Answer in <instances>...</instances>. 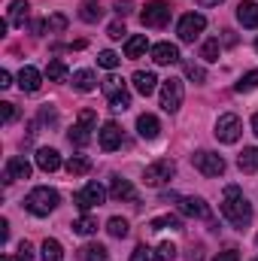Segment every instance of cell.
I'll return each mask as SVG.
<instances>
[{
	"label": "cell",
	"mask_w": 258,
	"mask_h": 261,
	"mask_svg": "<svg viewBox=\"0 0 258 261\" xmlns=\"http://www.w3.org/2000/svg\"><path fill=\"white\" fill-rule=\"evenodd\" d=\"M222 216H225L237 231H243V228L252 222V203L243 197V192H240L237 186H228V189H225V197H222Z\"/></svg>",
	"instance_id": "cell-1"
},
{
	"label": "cell",
	"mask_w": 258,
	"mask_h": 261,
	"mask_svg": "<svg viewBox=\"0 0 258 261\" xmlns=\"http://www.w3.org/2000/svg\"><path fill=\"white\" fill-rule=\"evenodd\" d=\"M58 192L55 189H49V186H37L31 195L24 197V206H28V213H34V216H49L55 206H58Z\"/></svg>",
	"instance_id": "cell-2"
},
{
	"label": "cell",
	"mask_w": 258,
	"mask_h": 261,
	"mask_svg": "<svg viewBox=\"0 0 258 261\" xmlns=\"http://www.w3.org/2000/svg\"><path fill=\"white\" fill-rule=\"evenodd\" d=\"M173 173H176V164H173L170 158H158V161H152V164L143 170V182H146L149 189H161L164 182L173 179Z\"/></svg>",
	"instance_id": "cell-3"
},
{
	"label": "cell",
	"mask_w": 258,
	"mask_h": 261,
	"mask_svg": "<svg viewBox=\"0 0 258 261\" xmlns=\"http://www.w3.org/2000/svg\"><path fill=\"white\" fill-rule=\"evenodd\" d=\"M94 122H97L94 110H82V113H79V122L70 128L67 140H70L73 146H88V143H91V130H94Z\"/></svg>",
	"instance_id": "cell-4"
},
{
	"label": "cell",
	"mask_w": 258,
	"mask_h": 261,
	"mask_svg": "<svg viewBox=\"0 0 258 261\" xmlns=\"http://www.w3.org/2000/svg\"><path fill=\"white\" fill-rule=\"evenodd\" d=\"M140 21H143V28H164V24L170 21V3H164V0H152L149 6H143Z\"/></svg>",
	"instance_id": "cell-5"
},
{
	"label": "cell",
	"mask_w": 258,
	"mask_h": 261,
	"mask_svg": "<svg viewBox=\"0 0 258 261\" xmlns=\"http://www.w3.org/2000/svg\"><path fill=\"white\" fill-rule=\"evenodd\" d=\"M203 28H207V18H203L200 12H186V15L179 18V24H176V34H179L183 43H194V40L203 34Z\"/></svg>",
	"instance_id": "cell-6"
},
{
	"label": "cell",
	"mask_w": 258,
	"mask_h": 261,
	"mask_svg": "<svg viewBox=\"0 0 258 261\" xmlns=\"http://www.w3.org/2000/svg\"><path fill=\"white\" fill-rule=\"evenodd\" d=\"M192 164L203 173V176H222V173H225V158L216 155V152H194Z\"/></svg>",
	"instance_id": "cell-7"
},
{
	"label": "cell",
	"mask_w": 258,
	"mask_h": 261,
	"mask_svg": "<svg viewBox=\"0 0 258 261\" xmlns=\"http://www.w3.org/2000/svg\"><path fill=\"white\" fill-rule=\"evenodd\" d=\"M240 134H243V125H240V119L234 113L219 116V122H216V140L219 143H237Z\"/></svg>",
	"instance_id": "cell-8"
},
{
	"label": "cell",
	"mask_w": 258,
	"mask_h": 261,
	"mask_svg": "<svg viewBox=\"0 0 258 261\" xmlns=\"http://www.w3.org/2000/svg\"><path fill=\"white\" fill-rule=\"evenodd\" d=\"M161 107L167 113H176L183 107V79H164L161 82Z\"/></svg>",
	"instance_id": "cell-9"
},
{
	"label": "cell",
	"mask_w": 258,
	"mask_h": 261,
	"mask_svg": "<svg viewBox=\"0 0 258 261\" xmlns=\"http://www.w3.org/2000/svg\"><path fill=\"white\" fill-rule=\"evenodd\" d=\"M104 197H107V192H104L97 182H88L82 192H76V195H73V203H76L82 213H88L91 206H100V203H104Z\"/></svg>",
	"instance_id": "cell-10"
},
{
	"label": "cell",
	"mask_w": 258,
	"mask_h": 261,
	"mask_svg": "<svg viewBox=\"0 0 258 261\" xmlns=\"http://www.w3.org/2000/svg\"><path fill=\"white\" fill-rule=\"evenodd\" d=\"M97 143H100V149H104V152L119 149V146H122V128H119L116 122H107L104 128L97 130Z\"/></svg>",
	"instance_id": "cell-11"
},
{
	"label": "cell",
	"mask_w": 258,
	"mask_h": 261,
	"mask_svg": "<svg viewBox=\"0 0 258 261\" xmlns=\"http://www.w3.org/2000/svg\"><path fill=\"white\" fill-rule=\"evenodd\" d=\"M3 176H6V182L28 179V176H31V164H28L21 155H12V158L6 161V167H3Z\"/></svg>",
	"instance_id": "cell-12"
},
{
	"label": "cell",
	"mask_w": 258,
	"mask_h": 261,
	"mask_svg": "<svg viewBox=\"0 0 258 261\" xmlns=\"http://www.w3.org/2000/svg\"><path fill=\"white\" fill-rule=\"evenodd\" d=\"M179 213L183 216H192V219H207L210 216V206L203 197H179Z\"/></svg>",
	"instance_id": "cell-13"
},
{
	"label": "cell",
	"mask_w": 258,
	"mask_h": 261,
	"mask_svg": "<svg viewBox=\"0 0 258 261\" xmlns=\"http://www.w3.org/2000/svg\"><path fill=\"white\" fill-rule=\"evenodd\" d=\"M152 61L161 64V67L179 64V49L173 43H158V46H152Z\"/></svg>",
	"instance_id": "cell-14"
},
{
	"label": "cell",
	"mask_w": 258,
	"mask_h": 261,
	"mask_svg": "<svg viewBox=\"0 0 258 261\" xmlns=\"http://www.w3.org/2000/svg\"><path fill=\"white\" fill-rule=\"evenodd\" d=\"M40 85H43V76H40L37 67H21V70H18V88H21V91L34 94V91H40Z\"/></svg>",
	"instance_id": "cell-15"
},
{
	"label": "cell",
	"mask_w": 258,
	"mask_h": 261,
	"mask_svg": "<svg viewBox=\"0 0 258 261\" xmlns=\"http://www.w3.org/2000/svg\"><path fill=\"white\" fill-rule=\"evenodd\" d=\"M37 167H40L43 173H55V170L61 167V155H58V149H49V146L37 149Z\"/></svg>",
	"instance_id": "cell-16"
},
{
	"label": "cell",
	"mask_w": 258,
	"mask_h": 261,
	"mask_svg": "<svg viewBox=\"0 0 258 261\" xmlns=\"http://www.w3.org/2000/svg\"><path fill=\"white\" fill-rule=\"evenodd\" d=\"M131 82H134V88H137L143 97H149V94L155 91V85H158V76H155L152 70H137Z\"/></svg>",
	"instance_id": "cell-17"
},
{
	"label": "cell",
	"mask_w": 258,
	"mask_h": 261,
	"mask_svg": "<svg viewBox=\"0 0 258 261\" xmlns=\"http://www.w3.org/2000/svg\"><path fill=\"white\" fill-rule=\"evenodd\" d=\"M237 21L243 28H258V3L255 0H243L237 6Z\"/></svg>",
	"instance_id": "cell-18"
},
{
	"label": "cell",
	"mask_w": 258,
	"mask_h": 261,
	"mask_svg": "<svg viewBox=\"0 0 258 261\" xmlns=\"http://www.w3.org/2000/svg\"><path fill=\"white\" fill-rule=\"evenodd\" d=\"M28 0H12L9 3V12H6V24H15V28H24L28 21Z\"/></svg>",
	"instance_id": "cell-19"
},
{
	"label": "cell",
	"mask_w": 258,
	"mask_h": 261,
	"mask_svg": "<svg viewBox=\"0 0 258 261\" xmlns=\"http://www.w3.org/2000/svg\"><path fill=\"white\" fill-rule=\"evenodd\" d=\"M158 130H161V125H158V119H155L152 113H143V116L137 119V134H140L143 140H155Z\"/></svg>",
	"instance_id": "cell-20"
},
{
	"label": "cell",
	"mask_w": 258,
	"mask_h": 261,
	"mask_svg": "<svg viewBox=\"0 0 258 261\" xmlns=\"http://www.w3.org/2000/svg\"><path fill=\"white\" fill-rule=\"evenodd\" d=\"M104 94H107V100L125 97V94H128V85H125V79H119V76H107V79H104Z\"/></svg>",
	"instance_id": "cell-21"
},
{
	"label": "cell",
	"mask_w": 258,
	"mask_h": 261,
	"mask_svg": "<svg viewBox=\"0 0 258 261\" xmlns=\"http://www.w3.org/2000/svg\"><path fill=\"white\" fill-rule=\"evenodd\" d=\"M110 195L116 197V200H137L134 186H131L128 179H122V176H116V179H113V186H110Z\"/></svg>",
	"instance_id": "cell-22"
},
{
	"label": "cell",
	"mask_w": 258,
	"mask_h": 261,
	"mask_svg": "<svg viewBox=\"0 0 258 261\" xmlns=\"http://www.w3.org/2000/svg\"><path fill=\"white\" fill-rule=\"evenodd\" d=\"M73 88L76 91H94L97 88V76L91 70H76L73 73Z\"/></svg>",
	"instance_id": "cell-23"
},
{
	"label": "cell",
	"mask_w": 258,
	"mask_h": 261,
	"mask_svg": "<svg viewBox=\"0 0 258 261\" xmlns=\"http://www.w3.org/2000/svg\"><path fill=\"white\" fill-rule=\"evenodd\" d=\"M146 49H149L146 34H134V37H128V43H125V58H140Z\"/></svg>",
	"instance_id": "cell-24"
},
{
	"label": "cell",
	"mask_w": 258,
	"mask_h": 261,
	"mask_svg": "<svg viewBox=\"0 0 258 261\" xmlns=\"http://www.w3.org/2000/svg\"><path fill=\"white\" fill-rule=\"evenodd\" d=\"M237 167H240L243 173H258V146H252V149H243V152H240Z\"/></svg>",
	"instance_id": "cell-25"
},
{
	"label": "cell",
	"mask_w": 258,
	"mask_h": 261,
	"mask_svg": "<svg viewBox=\"0 0 258 261\" xmlns=\"http://www.w3.org/2000/svg\"><path fill=\"white\" fill-rule=\"evenodd\" d=\"M219 55H222V43H219V37H213V40H207V43L200 46V58H203L207 64L219 61Z\"/></svg>",
	"instance_id": "cell-26"
},
{
	"label": "cell",
	"mask_w": 258,
	"mask_h": 261,
	"mask_svg": "<svg viewBox=\"0 0 258 261\" xmlns=\"http://www.w3.org/2000/svg\"><path fill=\"white\" fill-rule=\"evenodd\" d=\"M79 258L82 261H107V249H104L100 243H85V246L79 249Z\"/></svg>",
	"instance_id": "cell-27"
},
{
	"label": "cell",
	"mask_w": 258,
	"mask_h": 261,
	"mask_svg": "<svg viewBox=\"0 0 258 261\" xmlns=\"http://www.w3.org/2000/svg\"><path fill=\"white\" fill-rule=\"evenodd\" d=\"M91 170V161L85 158V155H73L70 161H67V173L70 176H82V173H88Z\"/></svg>",
	"instance_id": "cell-28"
},
{
	"label": "cell",
	"mask_w": 258,
	"mask_h": 261,
	"mask_svg": "<svg viewBox=\"0 0 258 261\" xmlns=\"http://www.w3.org/2000/svg\"><path fill=\"white\" fill-rule=\"evenodd\" d=\"M100 15H104V9H100L97 3H91V0L79 6V18H82V21H88V24H94V21H100Z\"/></svg>",
	"instance_id": "cell-29"
},
{
	"label": "cell",
	"mask_w": 258,
	"mask_h": 261,
	"mask_svg": "<svg viewBox=\"0 0 258 261\" xmlns=\"http://www.w3.org/2000/svg\"><path fill=\"white\" fill-rule=\"evenodd\" d=\"M73 231H76V234H82V237H88V234H94V231H97V219H94V216H82V219H76V222H73Z\"/></svg>",
	"instance_id": "cell-30"
},
{
	"label": "cell",
	"mask_w": 258,
	"mask_h": 261,
	"mask_svg": "<svg viewBox=\"0 0 258 261\" xmlns=\"http://www.w3.org/2000/svg\"><path fill=\"white\" fill-rule=\"evenodd\" d=\"M179 231V219H173V216H158V219H152L149 222V231Z\"/></svg>",
	"instance_id": "cell-31"
},
{
	"label": "cell",
	"mask_w": 258,
	"mask_h": 261,
	"mask_svg": "<svg viewBox=\"0 0 258 261\" xmlns=\"http://www.w3.org/2000/svg\"><path fill=\"white\" fill-rule=\"evenodd\" d=\"M37 31H67V15H61V12H55V15H49L46 18V24H40Z\"/></svg>",
	"instance_id": "cell-32"
},
{
	"label": "cell",
	"mask_w": 258,
	"mask_h": 261,
	"mask_svg": "<svg viewBox=\"0 0 258 261\" xmlns=\"http://www.w3.org/2000/svg\"><path fill=\"white\" fill-rule=\"evenodd\" d=\"M107 231L113 234V237H128V219H119V216H113L110 222H107Z\"/></svg>",
	"instance_id": "cell-33"
},
{
	"label": "cell",
	"mask_w": 258,
	"mask_h": 261,
	"mask_svg": "<svg viewBox=\"0 0 258 261\" xmlns=\"http://www.w3.org/2000/svg\"><path fill=\"white\" fill-rule=\"evenodd\" d=\"M61 255H64V249H61L58 240H46L43 243V258L46 261H61Z\"/></svg>",
	"instance_id": "cell-34"
},
{
	"label": "cell",
	"mask_w": 258,
	"mask_h": 261,
	"mask_svg": "<svg viewBox=\"0 0 258 261\" xmlns=\"http://www.w3.org/2000/svg\"><path fill=\"white\" fill-rule=\"evenodd\" d=\"M46 76H49L52 82H64V79H67L64 61H49V67H46Z\"/></svg>",
	"instance_id": "cell-35"
},
{
	"label": "cell",
	"mask_w": 258,
	"mask_h": 261,
	"mask_svg": "<svg viewBox=\"0 0 258 261\" xmlns=\"http://www.w3.org/2000/svg\"><path fill=\"white\" fill-rule=\"evenodd\" d=\"M234 88H237L240 94H246V91H255V88H258V70L246 73V76H243V79H240V82H237Z\"/></svg>",
	"instance_id": "cell-36"
},
{
	"label": "cell",
	"mask_w": 258,
	"mask_h": 261,
	"mask_svg": "<svg viewBox=\"0 0 258 261\" xmlns=\"http://www.w3.org/2000/svg\"><path fill=\"white\" fill-rule=\"evenodd\" d=\"M119 61H122V58H119V55H116L113 49H104V52L97 55V64L107 67V70H116V67H119Z\"/></svg>",
	"instance_id": "cell-37"
},
{
	"label": "cell",
	"mask_w": 258,
	"mask_h": 261,
	"mask_svg": "<svg viewBox=\"0 0 258 261\" xmlns=\"http://www.w3.org/2000/svg\"><path fill=\"white\" fill-rule=\"evenodd\" d=\"M131 261H161V255H158L155 249H149V246H137L134 255H131Z\"/></svg>",
	"instance_id": "cell-38"
},
{
	"label": "cell",
	"mask_w": 258,
	"mask_h": 261,
	"mask_svg": "<svg viewBox=\"0 0 258 261\" xmlns=\"http://www.w3.org/2000/svg\"><path fill=\"white\" fill-rule=\"evenodd\" d=\"M186 76H189L192 82H207V73H203V67H197V64H186Z\"/></svg>",
	"instance_id": "cell-39"
},
{
	"label": "cell",
	"mask_w": 258,
	"mask_h": 261,
	"mask_svg": "<svg viewBox=\"0 0 258 261\" xmlns=\"http://www.w3.org/2000/svg\"><path fill=\"white\" fill-rule=\"evenodd\" d=\"M158 255H161V261H173L176 258V246L173 243H161L158 246Z\"/></svg>",
	"instance_id": "cell-40"
},
{
	"label": "cell",
	"mask_w": 258,
	"mask_h": 261,
	"mask_svg": "<svg viewBox=\"0 0 258 261\" xmlns=\"http://www.w3.org/2000/svg\"><path fill=\"white\" fill-rule=\"evenodd\" d=\"M122 34H125V21H113V24L107 28V37H110V40H122Z\"/></svg>",
	"instance_id": "cell-41"
},
{
	"label": "cell",
	"mask_w": 258,
	"mask_h": 261,
	"mask_svg": "<svg viewBox=\"0 0 258 261\" xmlns=\"http://www.w3.org/2000/svg\"><path fill=\"white\" fill-rule=\"evenodd\" d=\"M0 116H3V122H12V119H15V103L3 100V103H0Z\"/></svg>",
	"instance_id": "cell-42"
},
{
	"label": "cell",
	"mask_w": 258,
	"mask_h": 261,
	"mask_svg": "<svg viewBox=\"0 0 258 261\" xmlns=\"http://www.w3.org/2000/svg\"><path fill=\"white\" fill-rule=\"evenodd\" d=\"M15 261H34V249H31V243H21V246H18V258Z\"/></svg>",
	"instance_id": "cell-43"
},
{
	"label": "cell",
	"mask_w": 258,
	"mask_h": 261,
	"mask_svg": "<svg viewBox=\"0 0 258 261\" xmlns=\"http://www.w3.org/2000/svg\"><path fill=\"white\" fill-rule=\"evenodd\" d=\"M213 261H240V255H237V249H225V252H219Z\"/></svg>",
	"instance_id": "cell-44"
},
{
	"label": "cell",
	"mask_w": 258,
	"mask_h": 261,
	"mask_svg": "<svg viewBox=\"0 0 258 261\" xmlns=\"http://www.w3.org/2000/svg\"><path fill=\"white\" fill-rule=\"evenodd\" d=\"M12 85V76H9V70H0V88H9Z\"/></svg>",
	"instance_id": "cell-45"
},
{
	"label": "cell",
	"mask_w": 258,
	"mask_h": 261,
	"mask_svg": "<svg viewBox=\"0 0 258 261\" xmlns=\"http://www.w3.org/2000/svg\"><path fill=\"white\" fill-rule=\"evenodd\" d=\"M116 6H119V15H128L131 12V0H119Z\"/></svg>",
	"instance_id": "cell-46"
},
{
	"label": "cell",
	"mask_w": 258,
	"mask_h": 261,
	"mask_svg": "<svg viewBox=\"0 0 258 261\" xmlns=\"http://www.w3.org/2000/svg\"><path fill=\"white\" fill-rule=\"evenodd\" d=\"M252 134H255V137H258V113H255V116H252Z\"/></svg>",
	"instance_id": "cell-47"
},
{
	"label": "cell",
	"mask_w": 258,
	"mask_h": 261,
	"mask_svg": "<svg viewBox=\"0 0 258 261\" xmlns=\"http://www.w3.org/2000/svg\"><path fill=\"white\" fill-rule=\"evenodd\" d=\"M197 3H203V6H216V3H222V0H197Z\"/></svg>",
	"instance_id": "cell-48"
},
{
	"label": "cell",
	"mask_w": 258,
	"mask_h": 261,
	"mask_svg": "<svg viewBox=\"0 0 258 261\" xmlns=\"http://www.w3.org/2000/svg\"><path fill=\"white\" fill-rule=\"evenodd\" d=\"M255 52H258V40H255Z\"/></svg>",
	"instance_id": "cell-49"
},
{
	"label": "cell",
	"mask_w": 258,
	"mask_h": 261,
	"mask_svg": "<svg viewBox=\"0 0 258 261\" xmlns=\"http://www.w3.org/2000/svg\"><path fill=\"white\" fill-rule=\"evenodd\" d=\"M3 261H12V258H3Z\"/></svg>",
	"instance_id": "cell-50"
}]
</instances>
